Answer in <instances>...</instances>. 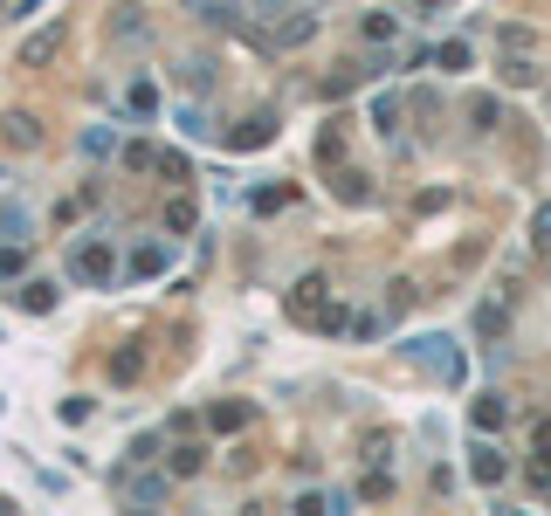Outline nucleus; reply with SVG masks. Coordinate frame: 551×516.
<instances>
[{
  "instance_id": "1",
  "label": "nucleus",
  "mask_w": 551,
  "mask_h": 516,
  "mask_svg": "<svg viewBox=\"0 0 551 516\" xmlns=\"http://www.w3.org/2000/svg\"><path fill=\"white\" fill-rule=\"evenodd\" d=\"M77 276H110V248H97V241L77 248Z\"/></svg>"
}]
</instances>
